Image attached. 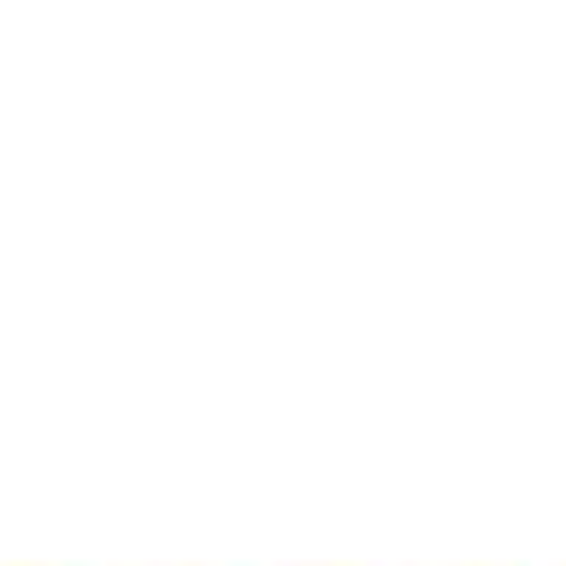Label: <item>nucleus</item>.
I'll list each match as a JSON object with an SVG mask.
<instances>
[]
</instances>
